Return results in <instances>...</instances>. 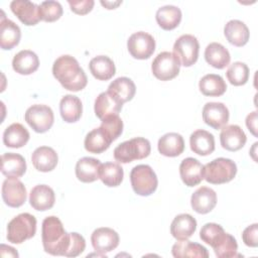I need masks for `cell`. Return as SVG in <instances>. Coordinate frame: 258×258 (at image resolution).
I'll list each match as a JSON object with an SVG mask.
<instances>
[{
	"instance_id": "6da1fadb",
	"label": "cell",
	"mask_w": 258,
	"mask_h": 258,
	"mask_svg": "<svg viewBox=\"0 0 258 258\" xmlns=\"http://www.w3.org/2000/svg\"><path fill=\"white\" fill-rule=\"evenodd\" d=\"M52 74L66 90L72 92L83 90L88 83L87 76L78 60L69 54L60 55L54 60Z\"/></svg>"
},
{
	"instance_id": "7a4b0ae2",
	"label": "cell",
	"mask_w": 258,
	"mask_h": 258,
	"mask_svg": "<svg viewBox=\"0 0 258 258\" xmlns=\"http://www.w3.org/2000/svg\"><path fill=\"white\" fill-rule=\"evenodd\" d=\"M41 239L43 249L53 256H64L70 246V233H67L61 221L55 216L46 217L42 222Z\"/></svg>"
},
{
	"instance_id": "3957f363",
	"label": "cell",
	"mask_w": 258,
	"mask_h": 258,
	"mask_svg": "<svg viewBox=\"0 0 258 258\" xmlns=\"http://www.w3.org/2000/svg\"><path fill=\"white\" fill-rule=\"evenodd\" d=\"M36 232V219L29 213L14 217L7 225V240L13 244H21L32 238Z\"/></svg>"
},
{
	"instance_id": "277c9868",
	"label": "cell",
	"mask_w": 258,
	"mask_h": 258,
	"mask_svg": "<svg viewBox=\"0 0 258 258\" xmlns=\"http://www.w3.org/2000/svg\"><path fill=\"white\" fill-rule=\"evenodd\" d=\"M151 146L148 139L135 137L120 143L114 149V158L121 163H129L133 160L143 159L150 154Z\"/></svg>"
},
{
	"instance_id": "5b68a950",
	"label": "cell",
	"mask_w": 258,
	"mask_h": 258,
	"mask_svg": "<svg viewBox=\"0 0 258 258\" xmlns=\"http://www.w3.org/2000/svg\"><path fill=\"white\" fill-rule=\"evenodd\" d=\"M237 173L236 163L229 158L219 157L204 165V179L213 184L231 181Z\"/></svg>"
},
{
	"instance_id": "8992f818",
	"label": "cell",
	"mask_w": 258,
	"mask_h": 258,
	"mask_svg": "<svg viewBox=\"0 0 258 258\" xmlns=\"http://www.w3.org/2000/svg\"><path fill=\"white\" fill-rule=\"evenodd\" d=\"M130 180L134 192L142 197H147L153 194L158 184L155 172L151 166L147 164L134 166L130 172Z\"/></svg>"
},
{
	"instance_id": "52a82bcc",
	"label": "cell",
	"mask_w": 258,
	"mask_h": 258,
	"mask_svg": "<svg viewBox=\"0 0 258 258\" xmlns=\"http://www.w3.org/2000/svg\"><path fill=\"white\" fill-rule=\"evenodd\" d=\"M180 66L181 63L174 53L162 51L153 59L151 71L156 79L160 81H169L179 74Z\"/></svg>"
},
{
	"instance_id": "ba28073f",
	"label": "cell",
	"mask_w": 258,
	"mask_h": 258,
	"mask_svg": "<svg viewBox=\"0 0 258 258\" xmlns=\"http://www.w3.org/2000/svg\"><path fill=\"white\" fill-rule=\"evenodd\" d=\"M24 119L33 131L37 133H44L53 125L54 116L50 107L35 104L26 110Z\"/></svg>"
},
{
	"instance_id": "9c48e42d",
	"label": "cell",
	"mask_w": 258,
	"mask_h": 258,
	"mask_svg": "<svg viewBox=\"0 0 258 258\" xmlns=\"http://www.w3.org/2000/svg\"><path fill=\"white\" fill-rule=\"evenodd\" d=\"M199 50V40L191 34H183L179 36L173 44V53L184 67H190L197 62Z\"/></svg>"
},
{
	"instance_id": "30bf717a",
	"label": "cell",
	"mask_w": 258,
	"mask_h": 258,
	"mask_svg": "<svg viewBox=\"0 0 258 258\" xmlns=\"http://www.w3.org/2000/svg\"><path fill=\"white\" fill-rule=\"evenodd\" d=\"M129 53L137 59L149 58L155 50V40L152 35L144 31H138L130 35L127 41Z\"/></svg>"
},
{
	"instance_id": "8fae6325",
	"label": "cell",
	"mask_w": 258,
	"mask_h": 258,
	"mask_svg": "<svg viewBox=\"0 0 258 258\" xmlns=\"http://www.w3.org/2000/svg\"><path fill=\"white\" fill-rule=\"evenodd\" d=\"M2 199L11 208H19L26 201V188L17 177H8L2 184Z\"/></svg>"
},
{
	"instance_id": "7c38bea8",
	"label": "cell",
	"mask_w": 258,
	"mask_h": 258,
	"mask_svg": "<svg viewBox=\"0 0 258 258\" xmlns=\"http://www.w3.org/2000/svg\"><path fill=\"white\" fill-rule=\"evenodd\" d=\"M91 242L96 252L100 255H105L117 248L119 245V235L111 228L102 227L92 233Z\"/></svg>"
},
{
	"instance_id": "4fadbf2b",
	"label": "cell",
	"mask_w": 258,
	"mask_h": 258,
	"mask_svg": "<svg viewBox=\"0 0 258 258\" xmlns=\"http://www.w3.org/2000/svg\"><path fill=\"white\" fill-rule=\"evenodd\" d=\"M230 113L225 104L209 102L203 108V120L207 125L216 130L225 127L229 121Z\"/></svg>"
},
{
	"instance_id": "5bb4252c",
	"label": "cell",
	"mask_w": 258,
	"mask_h": 258,
	"mask_svg": "<svg viewBox=\"0 0 258 258\" xmlns=\"http://www.w3.org/2000/svg\"><path fill=\"white\" fill-rule=\"evenodd\" d=\"M246 141V134L240 126L232 124L222 128L220 142L224 149L228 151H238L245 145Z\"/></svg>"
},
{
	"instance_id": "9a60e30c",
	"label": "cell",
	"mask_w": 258,
	"mask_h": 258,
	"mask_svg": "<svg viewBox=\"0 0 258 258\" xmlns=\"http://www.w3.org/2000/svg\"><path fill=\"white\" fill-rule=\"evenodd\" d=\"M11 11L25 25L31 26L39 22V6L27 0H14L10 3Z\"/></svg>"
},
{
	"instance_id": "2e32d148",
	"label": "cell",
	"mask_w": 258,
	"mask_h": 258,
	"mask_svg": "<svg viewBox=\"0 0 258 258\" xmlns=\"http://www.w3.org/2000/svg\"><path fill=\"white\" fill-rule=\"evenodd\" d=\"M179 174L185 185H198L204 179V165L196 158H184L179 165Z\"/></svg>"
},
{
	"instance_id": "e0dca14e",
	"label": "cell",
	"mask_w": 258,
	"mask_h": 258,
	"mask_svg": "<svg viewBox=\"0 0 258 258\" xmlns=\"http://www.w3.org/2000/svg\"><path fill=\"white\" fill-rule=\"evenodd\" d=\"M190 205L198 214H208L217 205V194L211 187L202 186L191 195Z\"/></svg>"
},
{
	"instance_id": "ac0fdd59",
	"label": "cell",
	"mask_w": 258,
	"mask_h": 258,
	"mask_svg": "<svg viewBox=\"0 0 258 258\" xmlns=\"http://www.w3.org/2000/svg\"><path fill=\"white\" fill-rule=\"evenodd\" d=\"M55 202L53 189L46 184L35 185L29 194L30 206L36 211H47L51 209Z\"/></svg>"
},
{
	"instance_id": "d6986e66",
	"label": "cell",
	"mask_w": 258,
	"mask_h": 258,
	"mask_svg": "<svg viewBox=\"0 0 258 258\" xmlns=\"http://www.w3.org/2000/svg\"><path fill=\"white\" fill-rule=\"evenodd\" d=\"M31 161L35 169L38 171L48 172L55 168L58 157L53 148L48 146H40L33 151Z\"/></svg>"
},
{
	"instance_id": "ffe728a7",
	"label": "cell",
	"mask_w": 258,
	"mask_h": 258,
	"mask_svg": "<svg viewBox=\"0 0 258 258\" xmlns=\"http://www.w3.org/2000/svg\"><path fill=\"white\" fill-rule=\"evenodd\" d=\"M123 104L115 98L111 93L103 92L95 100V114L102 120L103 118L110 115H119Z\"/></svg>"
},
{
	"instance_id": "44dd1931",
	"label": "cell",
	"mask_w": 258,
	"mask_h": 258,
	"mask_svg": "<svg viewBox=\"0 0 258 258\" xmlns=\"http://www.w3.org/2000/svg\"><path fill=\"white\" fill-rule=\"evenodd\" d=\"M197 229V221L189 214L177 215L170 225V234L176 240H186L192 236Z\"/></svg>"
},
{
	"instance_id": "7402d4cb",
	"label": "cell",
	"mask_w": 258,
	"mask_h": 258,
	"mask_svg": "<svg viewBox=\"0 0 258 258\" xmlns=\"http://www.w3.org/2000/svg\"><path fill=\"white\" fill-rule=\"evenodd\" d=\"M39 67V59L35 52L23 49L17 52L12 59V68L19 75H31Z\"/></svg>"
},
{
	"instance_id": "603a6c76",
	"label": "cell",
	"mask_w": 258,
	"mask_h": 258,
	"mask_svg": "<svg viewBox=\"0 0 258 258\" xmlns=\"http://www.w3.org/2000/svg\"><path fill=\"white\" fill-rule=\"evenodd\" d=\"M26 171V162L22 155L8 152L1 156V172L7 177H21Z\"/></svg>"
},
{
	"instance_id": "cb8c5ba5",
	"label": "cell",
	"mask_w": 258,
	"mask_h": 258,
	"mask_svg": "<svg viewBox=\"0 0 258 258\" xmlns=\"http://www.w3.org/2000/svg\"><path fill=\"white\" fill-rule=\"evenodd\" d=\"M224 34L227 40L235 46L245 45L250 37V32L247 25L241 20L233 19L226 23Z\"/></svg>"
},
{
	"instance_id": "d4e9b609",
	"label": "cell",
	"mask_w": 258,
	"mask_h": 258,
	"mask_svg": "<svg viewBox=\"0 0 258 258\" xmlns=\"http://www.w3.org/2000/svg\"><path fill=\"white\" fill-rule=\"evenodd\" d=\"M190 149L202 156L209 155L215 150V138L209 131L199 129L190 134L189 137Z\"/></svg>"
},
{
	"instance_id": "484cf974",
	"label": "cell",
	"mask_w": 258,
	"mask_h": 258,
	"mask_svg": "<svg viewBox=\"0 0 258 258\" xmlns=\"http://www.w3.org/2000/svg\"><path fill=\"white\" fill-rule=\"evenodd\" d=\"M157 147L160 154L167 157H175L183 152L184 141L180 134L169 132L159 138Z\"/></svg>"
},
{
	"instance_id": "4316f807",
	"label": "cell",
	"mask_w": 258,
	"mask_h": 258,
	"mask_svg": "<svg viewBox=\"0 0 258 258\" xmlns=\"http://www.w3.org/2000/svg\"><path fill=\"white\" fill-rule=\"evenodd\" d=\"M99 159L93 157H83L76 164V176L82 182H93L99 178L101 167Z\"/></svg>"
},
{
	"instance_id": "83f0119b",
	"label": "cell",
	"mask_w": 258,
	"mask_h": 258,
	"mask_svg": "<svg viewBox=\"0 0 258 258\" xmlns=\"http://www.w3.org/2000/svg\"><path fill=\"white\" fill-rule=\"evenodd\" d=\"M21 30L19 26L4 16L0 22V45L2 49H12L19 43Z\"/></svg>"
},
{
	"instance_id": "f1b7e54d",
	"label": "cell",
	"mask_w": 258,
	"mask_h": 258,
	"mask_svg": "<svg viewBox=\"0 0 258 258\" xmlns=\"http://www.w3.org/2000/svg\"><path fill=\"white\" fill-rule=\"evenodd\" d=\"M205 58L213 68L222 70L230 63L231 55L229 50L223 44L212 42L205 49Z\"/></svg>"
},
{
	"instance_id": "f546056e",
	"label": "cell",
	"mask_w": 258,
	"mask_h": 258,
	"mask_svg": "<svg viewBox=\"0 0 258 258\" xmlns=\"http://www.w3.org/2000/svg\"><path fill=\"white\" fill-rule=\"evenodd\" d=\"M59 112L62 120L68 123L79 121L83 112V105L79 97L74 95H66L59 103Z\"/></svg>"
},
{
	"instance_id": "4dcf8cb0",
	"label": "cell",
	"mask_w": 258,
	"mask_h": 258,
	"mask_svg": "<svg viewBox=\"0 0 258 258\" xmlns=\"http://www.w3.org/2000/svg\"><path fill=\"white\" fill-rule=\"evenodd\" d=\"M89 69L94 78L99 81H108L116 73L114 61L107 55H98L91 59Z\"/></svg>"
},
{
	"instance_id": "1f68e13d",
	"label": "cell",
	"mask_w": 258,
	"mask_h": 258,
	"mask_svg": "<svg viewBox=\"0 0 258 258\" xmlns=\"http://www.w3.org/2000/svg\"><path fill=\"white\" fill-rule=\"evenodd\" d=\"M113 141L106 134V132L101 128H95L90 131L85 138V148L87 151L95 154H100L110 147Z\"/></svg>"
},
{
	"instance_id": "d6a6232c",
	"label": "cell",
	"mask_w": 258,
	"mask_h": 258,
	"mask_svg": "<svg viewBox=\"0 0 258 258\" xmlns=\"http://www.w3.org/2000/svg\"><path fill=\"white\" fill-rule=\"evenodd\" d=\"M172 256L175 258L184 257H199L208 258L209 252L206 247L199 243H195L186 240H179L171 248Z\"/></svg>"
},
{
	"instance_id": "836d02e7",
	"label": "cell",
	"mask_w": 258,
	"mask_h": 258,
	"mask_svg": "<svg viewBox=\"0 0 258 258\" xmlns=\"http://www.w3.org/2000/svg\"><path fill=\"white\" fill-rule=\"evenodd\" d=\"M157 24L164 30H172L181 21V11L173 5H165L157 9L155 14Z\"/></svg>"
},
{
	"instance_id": "e575fe53",
	"label": "cell",
	"mask_w": 258,
	"mask_h": 258,
	"mask_svg": "<svg viewBox=\"0 0 258 258\" xmlns=\"http://www.w3.org/2000/svg\"><path fill=\"white\" fill-rule=\"evenodd\" d=\"M108 92L117 98L122 104H124L133 99L136 92V87L131 79L120 77L109 85Z\"/></svg>"
},
{
	"instance_id": "d590c367",
	"label": "cell",
	"mask_w": 258,
	"mask_h": 258,
	"mask_svg": "<svg viewBox=\"0 0 258 258\" xmlns=\"http://www.w3.org/2000/svg\"><path fill=\"white\" fill-rule=\"evenodd\" d=\"M29 132L20 123H13L3 133V142L7 147L20 148L29 140Z\"/></svg>"
},
{
	"instance_id": "8d00e7d4",
	"label": "cell",
	"mask_w": 258,
	"mask_h": 258,
	"mask_svg": "<svg viewBox=\"0 0 258 258\" xmlns=\"http://www.w3.org/2000/svg\"><path fill=\"white\" fill-rule=\"evenodd\" d=\"M199 88L202 94L205 96L219 97L226 92L227 85L220 75L209 74L201 79Z\"/></svg>"
},
{
	"instance_id": "74e56055",
	"label": "cell",
	"mask_w": 258,
	"mask_h": 258,
	"mask_svg": "<svg viewBox=\"0 0 258 258\" xmlns=\"http://www.w3.org/2000/svg\"><path fill=\"white\" fill-rule=\"evenodd\" d=\"M123 176L124 171L120 164L116 162H105L101 164L99 178L105 185L110 187L118 186L122 182Z\"/></svg>"
},
{
	"instance_id": "f35d334b",
	"label": "cell",
	"mask_w": 258,
	"mask_h": 258,
	"mask_svg": "<svg viewBox=\"0 0 258 258\" xmlns=\"http://www.w3.org/2000/svg\"><path fill=\"white\" fill-rule=\"evenodd\" d=\"M214 252L219 258H231L237 256L238 244L236 239L228 233H225L221 240L213 247Z\"/></svg>"
},
{
	"instance_id": "ab89813d",
	"label": "cell",
	"mask_w": 258,
	"mask_h": 258,
	"mask_svg": "<svg viewBox=\"0 0 258 258\" xmlns=\"http://www.w3.org/2000/svg\"><path fill=\"white\" fill-rule=\"evenodd\" d=\"M227 79L234 86L245 85L249 79V68L242 61H235L227 70Z\"/></svg>"
},
{
	"instance_id": "60d3db41",
	"label": "cell",
	"mask_w": 258,
	"mask_h": 258,
	"mask_svg": "<svg viewBox=\"0 0 258 258\" xmlns=\"http://www.w3.org/2000/svg\"><path fill=\"white\" fill-rule=\"evenodd\" d=\"M224 234L225 231L221 225L216 223H207L200 231V238L211 247H214L221 240Z\"/></svg>"
},
{
	"instance_id": "b9f144b4",
	"label": "cell",
	"mask_w": 258,
	"mask_h": 258,
	"mask_svg": "<svg viewBox=\"0 0 258 258\" xmlns=\"http://www.w3.org/2000/svg\"><path fill=\"white\" fill-rule=\"evenodd\" d=\"M62 15V6L57 1H43L39 5V18L45 22H53Z\"/></svg>"
},
{
	"instance_id": "7bdbcfd3",
	"label": "cell",
	"mask_w": 258,
	"mask_h": 258,
	"mask_svg": "<svg viewBox=\"0 0 258 258\" xmlns=\"http://www.w3.org/2000/svg\"><path fill=\"white\" fill-rule=\"evenodd\" d=\"M101 128L111 138L112 141L116 140L123 132V121L119 115H110L103 118Z\"/></svg>"
},
{
	"instance_id": "ee69618b",
	"label": "cell",
	"mask_w": 258,
	"mask_h": 258,
	"mask_svg": "<svg viewBox=\"0 0 258 258\" xmlns=\"http://www.w3.org/2000/svg\"><path fill=\"white\" fill-rule=\"evenodd\" d=\"M70 246L66 253V257H77L82 254L86 248V241L84 237L76 232L70 233Z\"/></svg>"
},
{
	"instance_id": "f6af8a7d",
	"label": "cell",
	"mask_w": 258,
	"mask_h": 258,
	"mask_svg": "<svg viewBox=\"0 0 258 258\" xmlns=\"http://www.w3.org/2000/svg\"><path fill=\"white\" fill-rule=\"evenodd\" d=\"M242 239L245 245L248 247L258 246V224H252L248 226L242 233Z\"/></svg>"
},
{
	"instance_id": "bcb514c9",
	"label": "cell",
	"mask_w": 258,
	"mask_h": 258,
	"mask_svg": "<svg viewBox=\"0 0 258 258\" xmlns=\"http://www.w3.org/2000/svg\"><path fill=\"white\" fill-rule=\"evenodd\" d=\"M71 10L79 15H85L92 11L95 2L93 0H81V1H68Z\"/></svg>"
},
{
	"instance_id": "7dc6e473",
	"label": "cell",
	"mask_w": 258,
	"mask_h": 258,
	"mask_svg": "<svg viewBox=\"0 0 258 258\" xmlns=\"http://www.w3.org/2000/svg\"><path fill=\"white\" fill-rule=\"evenodd\" d=\"M246 126L254 136H257V111L250 113L246 117Z\"/></svg>"
},
{
	"instance_id": "c3c4849f",
	"label": "cell",
	"mask_w": 258,
	"mask_h": 258,
	"mask_svg": "<svg viewBox=\"0 0 258 258\" xmlns=\"http://www.w3.org/2000/svg\"><path fill=\"white\" fill-rule=\"evenodd\" d=\"M122 1H116V2H111V1H101V4L105 6L107 9H115L118 5H120Z\"/></svg>"
}]
</instances>
